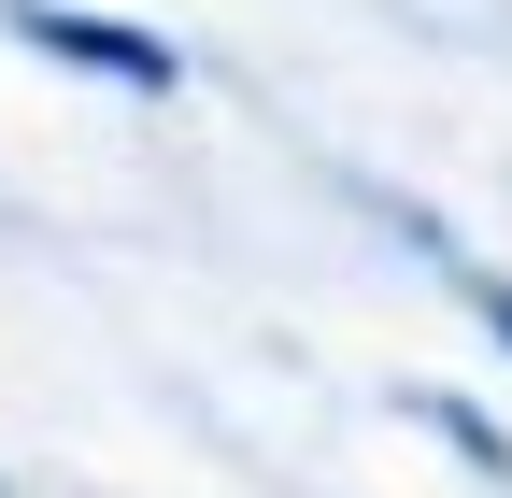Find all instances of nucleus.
<instances>
[{
	"instance_id": "1",
	"label": "nucleus",
	"mask_w": 512,
	"mask_h": 498,
	"mask_svg": "<svg viewBox=\"0 0 512 498\" xmlns=\"http://www.w3.org/2000/svg\"><path fill=\"white\" fill-rule=\"evenodd\" d=\"M57 57H86V72H128V86H171V57L143 43V29H86V15H29Z\"/></svg>"
}]
</instances>
